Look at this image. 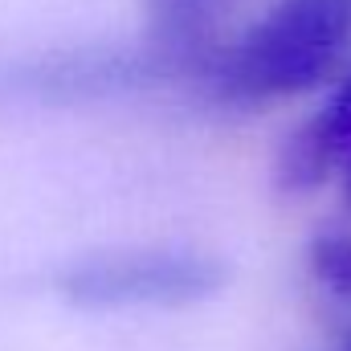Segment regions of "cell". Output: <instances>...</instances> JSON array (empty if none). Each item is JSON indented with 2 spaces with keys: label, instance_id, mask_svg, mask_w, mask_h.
<instances>
[{
  "label": "cell",
  "instance_id": "6da1fadb",
  "mask_svg": "<svg viewBox=\"0 0 351 351\" xmlns=\"http://www.w3.org/2000/svg\"><path fill=\"white\" fill-rule=\"evenodd\" d=\"M351 49V0H274L229 49H217L208 78L229 102H278L319 86Z\"/></svg>",
  "mask_w": 351,
  "mask_h": 351
},
{
  "label": "cell",
  "instance_id": "7a4b0ae2",
  "mask_svg": "<svg viewBox=\"0 0 351 351\" xmlns=\"http://www.w3.org/2000/svg\"><path fill=\"white\" fill-rule=\"evenodd\" d=\"M225 265L192 250H114L66 265L58 294L86 311L119 306H188L217 294Z\"/></svg>",
  "mask_w": 351,
  "mask_h": 351
},
{
  "label": "cell",
  "instance_id": "3957f363",
  "mask_svg": "<svg viewBox=\"0 0 351 351\" xmlns=\"http://www.w3.org/2000/svg\"><path fill=\"white\" fill-rule=\"evenodd\" d=\"M168 78V66L152 49H110V45H82V49H53L0 70V90L33 102H94L131 94Z\"/></svg>",
  "mask_w": 351,
  "mask_h": 351
},
{
  "label": "cell",
  "instance_id": "277c9868",
  "mask_svg": "<svg viewBox=\"0 0 351 351\" xmlns=\"http://www.w3.org/2000/svg\"><path fill=\"white\" fill-rule=\"evenodd\" d=\"M351 152V70L331 94V102L306 119L278 156V184L286 192H306L315 184H323L335 164H343Z\"/></svg>",
  "mask_w": 351,
  "mask_h": 351
},
{
  "label": "cell",
  "instance_id": "5b68a950",
  "mask_svg": "<svg viewBox=\"0 0 351 351\" xmlns=\"http://www.w3.org/2000/svg\"><path fill=\"white\" fill-rule=\"evenodd\" d=\"M229 0H143L147 8V49L176 70H204L217 58L213 29Z\"/></svg>",
  "mask_w": 351,
  "mask_h": 351
},
{
  "label": "cell",
  "instance_id": "8992f818",
  "mask_svg": "<svg viewBox=\"0 0 351 351\" xmlns=\"http://www.w3.org/2000/svg\"><path fill=\"white\" fill-rule=\"evenodd\" d=\"M311 269L315 278L339 294V298H351V237L348 233H323L311 241Z\"/></svg>",
  "mask_w": 351,
  "mask_h": 351
},
{
  "label": "cell",
  "instance_id": "52a82bcc",
  "mask_svg": "<svg viewBox=\"0 0 351 351\" xmlns=\"http://www.w3.org/2000/svg\"><path fill=\"white\" fill-rule=\"evenodd\" d=\"M343 168H348V196H351V152H348V160H343Z\"/></svg>",
  "mask_w": 351,
  "mask_h": 351
},
{
  "label": "cell",
  "instance_id": "ba28073f",
  "mask_svg": "<svg viewBox=\"0 0 351 351\" xmlns=\"http://www.w3.org/2000/svg\"><path fill=\"white\" fill-rule=\"evenodd\" d=\"M339 351H351V331L343 335V343H339Z\"/></svg>",
  "mask_w": 351,
  "mask_h": 351
}]
</instances>
